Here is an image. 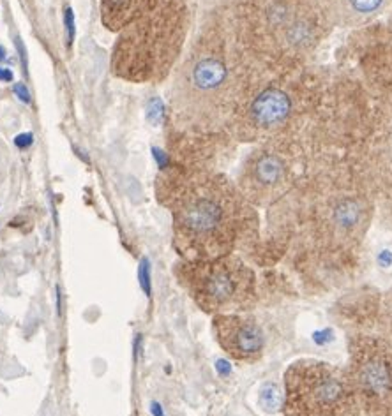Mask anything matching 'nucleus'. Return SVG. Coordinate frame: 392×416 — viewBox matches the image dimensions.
<instances>
[{
	"label": "nucleus",
	"mask_w": 392,
	"mask_h": 416,
	"mask_svg": "<svg viewBox=\"0 0 392 416\" xmlns=\"http://www.w3.org/2000/svg\"><path fill=\"white\" fill-rule=\"evenodd\" d=\"M354 392L366 416H392V344L375 335L348 340V367Z\"/></svg>",
	"instance_id": "obj_6"
},
{
	"label": "nucleus",
	"mask_w": 392,
	"mask_h": 416,
	"mask_svg": "<svg viewBox=\"0 0 392 416\" xmlns=\"http://www.w3.org/2000/svg\"><path fill=\"white\" fill-rule=\"evenodd\" d=\"M15 44H16V50H18L19 57H22V67H24V71H25V73H27V67H28V62H27V50H25L24 42H22V39H19V38H16Z\"/></svg>",
	"instance_id": "obj_19"
},
{
	"label": "nucleus",
	"mask_w": 392,
	"mask_h": 416,
	"mask_svg": "<svg viewBox=\"0 0 392 416\" xmlns=\"http://www.w3.org/2000/svg\"><path fill=\"white\" fill-rule=\"evenodd\" d=\"M13 90H15L16 97H18V99L22 101V103H25V104H31L32 103L31 92H28V87L24 83V81H18V83H15Z\"/></svg>",
	"instance_id": "obj_16"
},
{
	"label": "nucleus",
	"mask_w": 392,
	"mask_h": 416,
	"mask_svg": "<svg viewBox=\"0 0 392 416\" xmlns=\"http://www.w3.org/2000/svg\"><path fill=\"white\" fill-rule=\"evenodd\" d=\"M218 369H220V371L223 372V374L230 372V365H228L227 362H223V360H221V362H218Z\"/></svg>",
	"instance_id": "obj_23"
},
{
	"label": "nucleus",
	"mask_w": 392,
	"mask_h": 416,
	"mask_svg": "<svg viewBox=\"0 0 392 416\" xmlns=\"http://www.w3.org/2000/svg\"><path fill=\"white\" fill-rule=\"evenodd\" d=\"M292 110V99L281 88L260 92L247 108L246 120L254 131H270L279 126Z\"/></svg>",
	"instance_id": "obj_9"
},
{
	"label": "nucleus",
	"mask_w": 392,
	"mask_h": 416,
	"mask_svg": "<svg viewBox=\"0 0 392 416\" xmlns=\"http://www.w3.org/2000/svg\"><path fill=\"white\" fill-rule=\"evenodd\" d=\"M163 117H165V104H163L159 97H152L149 104H147V119L154 126H158V124L163 122Z\"/></svg>",
	"instance_id": "obj_14"
},
{
	"label": "nucleus",
	"mask_w": 392,
	"mask_h": 416,
	"mask_svg": "<svg viewBox=\"0 0 392 416\" xmlns=\"http://www.w3.org/2000/svg\"><path fill=\"white\" fill-rule=\"evenodd\" d=\"M186 286L195 302L212 314H238L254 302V274L238 258L191 261Z\"/></svg>",
	"instance_id": "obj_4"
},
{
	"label": "nucleus",
	"mask_w": 392,
	"mask_h": 416,
	"mask_svg": "<svg viewBox=\"0 0 392 416\" xmlns=\"http://www.w3.org/2000/svg\"><path fill=\"white\" fill-rule=\"evenodd\" d=\"M158 2L159 0H101V16L110 31H122Z\"/></svg>",
	"instance_id": "obj_10"
},
{
	"label": "nucleus",
	"mask_w": 392,
	"mask_h": 416,
	"mask_svg": "<svg viewBox=\"0 0 392 416\" xmlns=\"http://www.w3.org/2000/svg\"><path fill=\"white\" fill-rule=\"evenodd\" d=\"M172 192L175 244L189 261L228 256L246 222L243 196L221 176L181 178Z\"/></svg>",
	"instance_id": "obj_1"
},
{
	"label": "nucleus",
	"mask_w": 392,
	"mask_h": 416,
	"mask_svg": "<svg viewBox=\"0 0 392 416\" xmlns=\"http://www.w3.org/2000/svg\"><path fill=\"white\" fill-rule=\"evenodd\" d=\"M15 80V74H13V71L9 67H2L0 65V81H6V83H9V81Z\"/></svg>",
	"instance_id": "obj_20"
},
{
	"label": "nucleus",
	"mask_w": 392,
	"mask_h": 416,
	"mask_svg": "<svg viewBox=\"0 0 392 416\" xmlns=\"http://www.w3.org/2000/svg\"><path fill=\"white\" fill-rule=\"evenodd\" d=\"M150 413H152V416H166L163 411V406L158 401L150 402Z\"/></svg>",
	"instance_id": "obj_21"
},
{
	"label": "nucleus",
	"mask_w": 392,
	"mask_h": 416,
	"mask_svg": "<svg viewBox=\"0 0 392 416\" xmlns=\"http://www.w3.org/2000/svg\"><path fill=\"white\" fill-rule=\"evenodd\" d=\"M215 339L234 360L254 362L266 348V335L256 321L243 314H218L214 317Z\"/></svg>",
	"instance_id": "obj_7"
},
{
	"label": "nucleus",
	"mask_w": 392,
	"mask_h": 416,
	"mask_svg": "<svg viewBox=\"0 0 392 416\" xmlns=\"http://www.w3.org/2000/svg\"><path fill=\"white\" fill-rule=\"evenodd\" d=\"M181 110L195 115L215 117L227 110L231 87V71L224 55V44L215 39H200L182 69Z\"/></svg>",
	"instance_id": "obj_5"
},
{
	"label": "nucleus",
	"mask_w": 392,
	"mask_h": 416,
	"mask_svg": "<svg viewBox=\"0 0 392 416\" xmlns=\"http://www.w3.org/2000/svg\"><path fill=\"white\" fill-rule=\"evenodd\" d=\"M150 272H152V268H150L149 258H142L138 267V281H140V286H142V291L147 294V297L152 294V279H150L152 275H150Z\"/></svg>",
	"instance_id": "obj_13"
},
{
	"label": "nucleus",
	"mask_w": 392,
	"mask_h": 416,
	"mask_svg": "<svg viewBox=\"0 0 392 416\" xmlns=\"http://www.w3.org/2000/svg\"><path fill=\"white\" fill-rule=\"evenodd\" d=\"M6 57H8V55H6V48L4 46H0V62L6 60Z\"/></svg>",
	"instance_id": "obj_24"
},
{
	"label": "nucleus",
	"mask_w": 392,
	"mask_h": 416,
	"mask_svg": "<svg viewBox=\"0 0 392 416\" xmlns=\"http://www.w3.org/2000/svg\"><path fill=\"white\" fill-rule=\"evenodd\" d=\"M32 143H34V134L32 133H22L15 138V145L22 150L32 147Z\"/></svg>",
	"instance_id": "obj_17"
},
{
	"label": "nucleus",
	"mask_w": 392,
	"mask_h": 416,
	"mask_svg": "<svg viewBox=\"0 0 392 416\" xmlns=\"http://www.w3.org/2000/svg\"><path fill=\"white\" fill-rule=\"evenodd\" d=\"M260 406L266 409L267 413H276L277 409L283 406L285 395L279 390V386L276 383H266L260 390Z\"/></svg>",
	"instance_id": "obj_12"
},
{
	"label": "nucleus",
	"mask_w": 392,
	"mask_h": 416,
	"mask_svg": "<svg viewBox=\"0 0 392 416\" xmlns=\"http://www.w3.org/2000/svg\"><path fill=\"white\" fill-rule=\"evenodd\" d=\"M184 11L182 0H159L127 25L115 44V73L135 81L165 78L184 41Z\"/></svg>",
	"instance_id": "obj_2"
},
{
	"label": "nucleus",
	"mask_w": 392,
	"mask_h": 416,
	"mask_svg": "<svg viewBox=\"0 0 392 416\" xmlns=\"http://www.w3.org/2000/svg\"><path fill=\"white\" fill-rule=\"evenodd\" d=\"M286 163L277 153L261 150L250 160L243 183L254 201H266L286 182Z\"/></svg>",
	"instance_id": "obj_8"
},
{
	"label": "nucleus",
	"mask_w": 392,
	"mask_h": 416,
	"mask_svg": "<svg viewBox=\"0 0 392 416\" xmlns=\"http://www.w3.org/2000/svg\"><path fill=\"white\" fill-rule=\"evenodd\" d=\"M133 348H135V356H138L140 349H142V335H140V333H136L135 342H133Z\"/></svg>",
	"instance_id": "obj_22"
},
{
	"label": "nucleus",
	"mask_w": 392,
	"mask_h": 416,
	"mask_svg": "<svg viewBox=\"0 0 392 416\" xmlns=\"http://www.w3.org/2000/svg\"><path fill=\"white\" fill-rule=\"evenodd\" d=\"M286 416H362L346 369L320 360H299L285 374Z\"/></svg>",
	"instance_id": "obj_3"
},
{
	"label": "nucleus",
	"mask_w": 392,
	"mask_h": 416,
	"mask_svg": "<svg viewBox=\"0 0 392 416\" xmlns=\"http://www.w3.org/2000/svg\"><path fill=\"white\" fill-rule=\"evenodd\" d=\"M152 156H154V159H156V163H158V166L161 169H166L170 166V157L166 156V152H163V150H159V149H152Z\"/></svg>",
	"instance_id": "obj_18"
},
{
	"label": "nucleus",
	"mask_w": 392,
	"mask_h": 416,
	"mask_svg": "<svg viewBox=\"0 0 392 416\" xmlns=\"http://www.w3.org/2000/svg\"><path fill=\"white\" fill-rule=\"evenodd\" d=\"M64 23L65 32H67V46H71L74 41V35H76V19H74V11L71 8L64 9Z\"/></svg>",
	"instance_id": "obj_15"
},
{
	"label": "nucleus",
	"mask_w": 392,
	"mask_h": 416,
	"mask_svg": "<svg viewBox=\"0 0 392 416\" xmlns=\"http://www.w3.org/2000/svg\"><path fill=\"white\" fill-rule=\"evenodd\" d=\"M387 0H329V9L338 22L357 23L380 11Z\"/></svg>",
	"instance_id": "obj_11"
}]
</instances>
